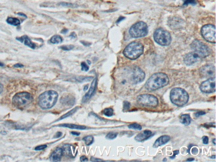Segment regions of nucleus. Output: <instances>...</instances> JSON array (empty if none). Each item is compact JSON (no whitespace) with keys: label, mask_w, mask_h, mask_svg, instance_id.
Returning <instances> with one entry per match:
<instances>
[{"label":"nucleus","mask_w":216,"mask_h":162,"mask_svg":"<svg viewBox=\"0 0 216 162\" xmlns=\"http://www.w3.org/2000/svg\"><path fill=\"white\" fill-rule=\"evenodd\" d=\"M32 96L27 92L19 93L14 95L12 99V104L19 109H24L32 102Z\"/></svg>","instance_id":"5"},{"label":"nucleus","mask_w":216,"mask_h":162,"mask_svg":"<svg viewBox=\"0 0 216 162\" xmlns=\"http://www.w3.org/2000/svg\"><path fill=\"white\" fill-rule=\"evenodd\" d=\"M82 140L85 142L86 145L90 146L93 144L94 141V138L92 136H87L83 138Z\"/></svg>","instance_id":"26"},{"label":"nucleus","mask_w":216,"mask_h":162,"mask_svg":"<svg viewBox=\"0 0 216 162\" xmlns=\"http://www.w3.org/2000/svg\"><path fill=\"white\" fill-rule=\"evenodd\" d=\"M3 90V86L2 84L0 83V93L2 92Z\"/></svg>","instance_id":"50"},{"label":"nucleus","mask_w":216,"mask_h":162,"mask_svg":"<svg viewBox=\"0 0 216 162\" xmlns=\"http://www.w3.org/2000/svg\"><path fill=\"white\" fill-rule=\"evenodd\" d=\"M17 14L19 15V16H23V17H25V18L27 17L25 14H23V13H17Z\"/></svg>","instance_id":"49"},{"label":"nucleus","mask_w":216,"mask_h":162,"mask_svg":"<svg viewBox=\"0 0 216 162\" xmlns=\"http://www.w3.org/2000/svg\"><path fill=\"white\" fill-rule=\"evenodd\" d=\"M124 19L125 17H123V16H120L119 18H118V19L117 20L116 23L117 24L120 23V22L121 21H122V20H123Z\"/></svg>","instance_id":"46"},{"label":"nucleus","mask_w":216,"mask_h":162,"mask_svg":"<svg viewBox=\"0 0 216 162\" xmlns=\"http://www.w3.org/2000/svg\"><path fill=\"white\" fill-rule=\"evenodd\" d=\"M68 31H69V30H68L67 29L64 28V29H63L61 31V33L64 34H67V33L68 32Z\"/></svg>","instance_id":"48"},{"label":"nucleus","mask_w":216,"mask_h":162,"mask_svg":"<svg viewBox=\"0 0 216 162\" xmlns=\"http://www.w3.org/2000/svg\"><path fill=\"white\" fill-rule=\"evenodd\" d=\"M145 77V73L140 68L136 67L133 69L131 79L134 84H137L142 82L144 80Z\"/></svg>","instance_id":"13"},{"label":"nucleus","mask_w":216,"mask_h":162,"mask_svg":"<svg viewBox=\"0 0 216 162\" xmlns=\"http://www.w3.org/2000/svg\"><path fill=\"white\" fill-rule=\"evenodd\" d=\"M170 140V137L167 135L161 136L157 139L153 145L154 148H156L159 146H162L166 144Z\"/></svg>","instance_id":"20"},{"label":"nucleus","mask_w":216,"mask_h":162,"mask_svg":"<svg viewBox=\"0 0 216 162\" xmlns=\"http://www.w3.org/2000/svg\"><path fill=\"white\" fill-rule=\"evenodd\" d=\"M62 150L63 154L69 158H75L77 153L76 148L71 144H65L63 146Z\"/></svg>","instance_id":"15"},{"label":"nucleus","mask_w":216,"mask_h":162,"mask_svg":"<svg viewBox=\"0 0 216 162\" xmlns=\"http://www.w3.org/2000/svg\"><path fill=\"white\" fill-rule=\"evenodd\" d=\"M152 132L149 130H145L143 131L138 134L135 137V139L136 141L138 142H142L149 139L151 137Z\"/></svg>","instance_id":"18"},{"label":"nucleus","mask_w":216,"mask_h":162,"mask_svg":"<svg viewBox=\"0 0 216 162\" xmlns=\"http://www.w3.org/2000/svg\"><path fill=\"white\" fill-rule=\"evenodd\" d=\"M69 37H71V39H75L77 38V35L75 32H72L71 33V34L69 35Z\"/></svg>","instance_id":"42"},{"label":"nucleus","mask_w":216,"mask_h":162,"mask_svg":"<svg viewBox=\"0 0 216 162\" xmlns=\"http://www.w3.org/2000/svg\"><path fill=\"white\" fill-rule=\"evenodd\" d=\"M88 89V85H86L84 87L83 90L84 91H85L87 90Z\"/></svg>","instance_id":"51"},{"label":"nucleus","mask_w":216,"mask_h":162,"mask_svg":"<svg viewBox=\"0 0 216 162\" xmlns=\"http://www.w3.org/2000/svg\"><path fill=\"white\" fill-rule=\"evenodd\" d=\"M148 27L143 22H137L131 26L129 33L133 38H140L145 37L148 34Z\"/></svg>","instance_id":"8"},{"label":"nucleus","mask_w":216,"mask_h":162,"mask_svg":"<svg viewBox=\"0 0 216 162\" xmlns=\"http://www.w3.org/2000/svg\"><path fill=\"white\" fill-rule=\"evenodd\" d=\"M74 46L73 45H63L60 46V48L64 51H69L74 49Z\"/></svg>","instance_id":"30"},{"label":"nucleus","mask_w":216,"mask_h":162,"mask_svg":"<svg viewBox=\"0 0 216 162\" xmlns=\"http://www.w3.org/2000/svg\"><path fill=\"white\" fill-rule=\"evenodd\" d=\"M81 70H82V71L87 72L89 69V67L84 62H83L81 63Z\"/></svg>","instance_id":"33"},{"label":"nucleus","mask_w":216,"mask_h":162,"mask_svg":"<svg viewBox=\"0 0 216 162\" xmlns=\"http://www.w3.org/2000/svg\"><path fill=\"white\" fill-rule=\"evenodd\" d=\"M154 38L158 44L162 46H168L171 41L170 33L162 28H159L155 31Z\"/></svg>","instance_id":"6"},{"label":"nucleus","mask_w":216,"mask_h":162,"mask_svg":"<svg viewBox=\"0 0 216 162\" xmlns=\"http://www.w3.org/2000/svg\"><path fill=\"white\" fill-rule=\"evenodd\" d=\"M169 78L165 73H155L148 79L145 84V88L149 91H152L166 86L169 83Z\"/></svg>","instance_id":"1"},{"label":"nucleus","mask_w":216,"mask_h":162,"mask_svg":"<svg viewBox=\"0 0 216 162\" xmlns=\"http://www.w3.org/2000/svg\"><path fill=\"white\" fill-rule=\"evenodd\" d=\"M63 39L59 35H55L53 36L50 40L51 43L53 44H59L63 42Z\"/></svg>","instance_id":"25"},{"label":"nucleus","mask_w":216,"mask_h":162,"mask_svg":"<svg viewBox=\"0 0 216 162\" xmlns=\"http://www.w3.org/2000/svg\"><path fill=\"white\" fill-rule=\"evenodd\" d=\"M87 63L88 64V65H90L91 64V62L89 60H87Z\"/></svg>","instance_id":"56"},{"label":"nucleus","mask_w":216,"mask_h":162,"mask_svg":"<svg viewBox=\"0 0 216 162\" xmlns=\"http://www.w3.org/2000/svg\"><path fill=\"white\" fill-rule=\"evenodd\" d=\"M210 158H211L215 159V155H214L212 156Z\"/></svg>","instance_id":"58"},{"label":"nucleus","mask_w":216,"mask_h":162,"mask_svg":"<svg viewBox=\"0 0 216 162\" xmlns=\"http://www.w3.org/2000/svg\"><path fill=\"white\" fill-rule=\"evenodd\" d=\"M130 107H131V104L129 102H127V101L124 102L123 107V111H128L130 109Z\"/></svg>","instance_id":"32"},{"label":"nucleus","mask_w":216,"mask_h":162,"mask_svg":"<svg viewBox=\"0 0 216 162\" xmlns=\"http://www.w3.org/2000/svg\"><path fill=\"white\" fill-rule=\"evenodd\" d=\"M203 142L205 144H207L209 143V138L206 136H203L202 137Z\"/></svg>","instance_id":"37"},{"label":"nucleus","mask_w":216,"mask_h":162,"mask_svg":"<svg viewBox=\"0 0 216 162\" xmlns=\"http://www.w3.org/2000/svg\"><path fill=\"white\" fill-rule=\"evenodd\" d=\"M206 114V112L203 111H198L195 113V117H198L199 116H202Z\"/></svg>","instance_id":"36"},{"label":"nucleus","mask_w":216,"mask_h":162,"mask_svg":"<svg viewBox=\"0 0 216 162\" xmlns=\"http://www.w3.org/2000/svg\"><path fill=\"white\" fill-rule=\"evenodd\" d=\"M114 110L112 108H106L103 110V113L105 116L110 117L113 115Z\"/></svg>","instance_id":"27"},{"label":"nucleus","mask_w":216,"mask_h":162,"mask_svg":"<svg viewBox=\"0 0 216 162\" xmlns=\"http://www.w3.org/2000/svg\"><path fill=\"white\" fill-rule=\"evenodd\" d=\"M71 134L74 136H79L80 135V133L79 132L72 131L71 132Z\"/></svg>","instance_id":"47"},{"label":"nucleus","mask_w":216,"mask_h":162,"mask_svg":"<svg viewBox=\"0 0 216 162\" xmlns=\"http://www.w3.org/2000/svg\"><path fill=\"white\" fill-rule=\"evenodd\" d=\"M1 134L4 135L7 134V133L5 131H1Z\"/></svg>","instance_id":"54"},{"label":"nucleus","mask_w":216,"mask_h":162,"mask_svg":"<svg viewBox=\"0 0 216 162\" xmlns=\"http://www.w3.org/2000/svg\"><path fill=\"white\" fill-rule=\"evenodd\" d=\"M194 160V159L193 158H190L188 159L187 161H193Z\"/></svg>","instance_id":"53"},{"label":"nucleus","mask_w":216,"mask_h":162,"mask_svg":"<svg viewBox=\"0 0 216 162\" xmlns=\"http://www.w3.org/2000/svg\"><path fill=\"white\" fill-rule=\"evenodd\" d=\"M163 161H167V159H166V158H165Z\"/></svg>","instance_id":"59"},{"label":"nucleus","mask_w":216,"mask_h":162,"mask_svg":"<svg viewBox=\"0 0 216 162\" xmlns=\"http://www.w3.org/2000/svg\"><path fill=\"white\" fill-rule=\"evenodd\" d=\"M199 73L201 77L210 78L215 77V67L212 65H206L200 68Z\"/></svg>","instance_id":"12"},{"label":"nucleus","mask_w":216,"mask_h":162,"mask_svg":"<svg viewBox=\"0 0 216 162\" xmlns=\"http://www.w3.org/2000/svg\"><path fill=\"white\" fill-rule=\"evenodd\" d=\"M200 90L206 93H211L216 91L215 77L209 78L200 84Z\"/></svg>","instance_id":"11"},{"label":"nucleus","mask_w":216,"mask_h":162,"mask_svg":"<svg viewBox=\"0 0 216 162\" xmlns=\"http://www.w3.org/2000/svg\"><path fill=\"white\" fill-rule=\"evenodd\" d=\"M137 103L144 107H155L158 105V100L154 95L144 94L138 96L136 99Z\"/></svg>","instance_id":"7"},{"label":"nucleus","mask_w":216,"mask_h":162,"mask_svg":"<svg viewBox=\"0 0 216 162\" xmlns=\"http://www.w3.org/2000/svg\"><path fill=\"white\" fill-rule=\"evenodd\" d=\"M128 128L130 129L140 130H140H142V127H141V126L139 124H138L136 123L131 124L128 126Z\"/></svg>","instance_id":"29"},{"label":"nucleus","mask_w":216,"mask_h":162,"mask_svg":"<svg viewBox=\"0 0 216 162\" xmlns=\"http://www.w3.org/2000/svg\"><path fill=\"white\" fill-rule=\"evenodd\" d=\"M203 37L208 42L211 43L216 42V28L215 25L211 24L203 26L201 30Z\"/></svg>","instance_id":"9"},{"label":"nucleus","mask_w":216,"mask_h":162,"mask_svg":"<svg viewBox=\"0 0 216 162\" xmlns=\"http://www.w3.org/2000/svg\"><path fill=\"white\" fill-rule=\"evenodd\" d=\"M79 107H75L74 109H72L71 111H69L67 112L66 114H64V115L61 116V117L59 119H58L56 121H58L62 120V119H64L67 118V117H69V116H71V115L74 114L76 111L78 110V109H79Z\"/></svg>","instance_id":"24"},{"label":"nucleus","mask_w":216,"mask_h":162,"mask_svg":"<svg viewBox=\"0 0 216 162\" xmlns=\"http://www.w3.org/2000/svg\"><path fill=\"white\" fill-rule=\"evenodd\" d=\"M144 46L141 43L138 42H132L125 48L124 55L131 60H135L138 58L143 53Z\"/></svg>","instance_id":"4"},{"label":"nucleus","mask_w":216,"mask_h":162,"mask_svg":"<svg viewBox=\"0 0 216 162\" xmlns=\"http://www.w3.org/2000/svg\"><path fill=\"white\" fill-rule=\"evenodd\" d=\"M201 57L197 52H192L187 54L184 57V61L187 66H191L198 61Z\"/></svg>","instance_id":"14"},{"label":"nucleus","mask_w":216,"mask_h":162,"mask_svg":"<svg viewBox=\"0 0 216 162\" xmlns=\"http://www.w3.org/2000/svg\"><path fill=\"white\" fill-rule=\"evenodd\" d=\"M80 160L81 162H87L88 161L87 158L85 155L81 156L80 158Z\"/></svg>","instance_id":"38"},{"label":"nucleus","mask_w":216,"mask_h":162,"mask_svg":"<svg viewBox=\"0 0 216 162\" xmlns=\"http://www.w3.org/2000/svg\"><path fill=\"white\" fill-rule=\"evenodd\" d=\"M189 95L186 91L180 87H175L170 92V99L172 103L178 107H182L188 103Z\"/></svg>","instance_id":"3"},{"label":"nucleus","mask_w":216,"mask_h":162,"mask_svg":"<svg viewBox=\"0 0 216 162\" xmlns=\"http://www.w3.org/2000/svg\"><path fill=\"white\" fill-rule=\"evenodd\" d=\"M91 161L93 162H97V161H103V160L100 159L96 158L94 157H92L91 158Z\"/></svg>","instance_id":"44"},{"label":"nucleus","mask_w":216,"mask_h":162,"mask_svg":"<svg viewBox=\"0 0 216 162\" xmlns=\"http://www.w3.org/2000/svg\"><path fill=\"white\" fill-rule=\"evenodd\" d=\"M196 2L195 0H185L184 5L196 4Z\"/></svg>","instance_id":"34"},{"label":"nucleus","mask_w":216,"mask_h":162,"mask_svg":"<svg viewBox=\"0 0 216 162\" xmlns=\"http://www.w3.org/2000/svg\"><path fill=\"white\" fill-rule=\"evenodd\" d=\"M191 47L201 58L206 57L209 54L210 50L208 47L198 40L193 41L191 44Z\"/></svg>","instance_id":"10"},{"label":"nucleus","mask_w":216,"mask_h":162,"mask_svg":"<svg viewBox=\"0 0 216 162\" xmlns=\"http://www.w3.org/2000/svg\"><path fill=\"white\" fill-rule=\"evenodd\" d=\"M179 153V150H175L173 151V155L172 156L170 157V158L173 159L175 158L176 156L178 155Z\"/></svg>","instance_id":"40"},{"label":"nucleus","mask_w":216,"mask_h":162,"mask_svg":"<svg viewBox=\"0 0 216 162\" xmlns=\"http://www.w3.org/2000/svg\"><path fill=\"white\" fill-rule=\"evenodd\" d=\"M58 126L62 127L68 128L70 129H75L77 130H85L86 129V127L84 125H77L73 124L65 123L63 124L59 125Z\"/></svg>","instance_id":"21"},{"label":"nucleus","mask_w":216,"mask_h":162,"mask_svg":"<svg viewBox=\"0 0 216 162\" xmlns=\"http://www.w3.org/2000/svg\"><path fill=\"white\" fill-rule=\"evenodd\" d=\"M180 122L184 125L188 126L191 124V119L188 114H183L180 117Z\"/></svg>","instance_id":"22"},{"label":"nucleus","mask_w":216,"mask_h":162,"mask_svg":"<svg viewBox=\"0 0 216 162\" xmlns=\"http://www.w3.org/2000/svg\"><path fill=\"white\" fill-rule=\"evenodd\" d=\"M63 155L62 149L57 147L51 155L49 159L51 161L59 162L62 157Z\"/></svg>","instance_id":"17"},{"label":"nucleus","mask_w":216,"mask_h":162,"mask_svg":"<svg viewBox=\"0 0 216 162\" xmlns=\"http://www.w3.org/2000/svg\"><path fill=\"white\" fill-rule=\"evenodd\" d=\"M192 153L194 155H196L198 154V149L196 148H193L192 150Z\"/></svg>","instance_id":"43"},{"label":"nucleus","mask_w":216,"mask_h":162,"mask_svg":"<svg viewBox=\"0 0 216 162\" xmlns=\"http://www.w3.org/2000/svg\"><path fill=\"white\" fill-rule=\"evenodd\" d=\"M81 43L86 46H89L91 45V43L84 41H81Z\"/></svg>","instance_id":"39"},{"label":"nucleus","mask_w":216,"mask_h":162,"mask_svg":"<svg viewBox=\"0 0 216 162\" xmlns=\"http://www.w3.org/2000/svg\"><path fill=\"white\" fill-rule=\"evenodd\" d=\"M58 95L54 90L46 91L40 95L38 99V104L42 109H51L55 105Z\"/></svg>","instance_id":"2"},{"label":"nucleus","mask_w":216,"mask_h":162,"mask_svg":"<svg viewBox=\"0 0 216 162\" xmlns=\"http://www.w3.org/2000/svg\"><path fill=\"white\" fill-rule=\"evenodd\" d=\"M61 5L63 7H70V8H76L78 7V5L71 3H61Z\"/></svg>","instance_id":"31"},{"label":"nucleus","mask_w":216,"mask_h":162,"mask_svg":"<svg viewBox=\"0 0 216 162\" xmlns=\"http://www.w3.org/2000/svg\"><path fill=\"white\" fill-rule=\"evenodd\" d=\"M46 147H47V145H40V146H37V147L35 148V150L37 151L42 150H43V149H45Z\"/></svg>","instance_id":"35"},{"label":"nucleus","mask_w":216,"mask_h":162,"mask_svg":"<svg viewBox=\"0 0 216 162\" xmlns=\"http://www.w3.org/2000/svg\"><path fill=\"white\" fill-rule=\"evenodd\" d=\"M7 22L11 25L16 26L20 25V22L19 19L13 17H8L7 19Z\"/></svg>","instance_id":"23"},{"label":"nucleus","mask_w":216,"mask_h":162,"mask_svg":"<svg viewBox=\"0 0 216 162\" xmlns=\"http://www.w3.org/2000/svg\"><path fill=\"white\" fill-rule=\"evenodd\" d=\"M97 83V79L96 78L94 79L92 81L89 90L87 92L85 95L82 98V102L83 103H86L90 99L91 97L93 96L95 91H96V88Z\"/></svg>","instance_id":"16"},{"label":"nucleus","mask_w":216,"mask_h":162,"mask_svg":"<svg viewBox=\"0 0 216 162\" xmlns=\"http://www.w3.org/2000/svg\"><path fill=\"white\" fill-rule=\"evenodd\" d=\"M193 146V145H192V144H191V145H189V146H188V153H190V149H191V148Z\"/></svg>","instance_id":"52"},{"label":"nucleus","mask_w":216,"mask_h":162,"mask_svg":"<svg viewBox=\"0 0 216 162\" xmlns=\"http://www.w3.org/2000/svg\"><path fill=\"white\" fill-rule=\"evenodd\" d=\"M117 135L118 133L116 132H109L106 135V139H109V140H112V139H115L117 137Z\"/></svg>","instance_id":"28"},{"label":"nucleus","mask_w":216,"mask_h":162,"mask_svg":"<svg viewBox=\"0 0 216 162\" xmlns=\"http://www.w3.org/2000/svg\"><path fill=\"white\" fill-rule=\"evenodd\" d=\"M4 64L3 63H2L1 62H0V66L1 67H2L4 66Z\"/></svg>","instance_id":"57"},{"label":"nucleus","mask_w":216,"mask_h":162,"mask_svg":"<svg viewBox=\"0 0 216 162\" xmlns=\"http://www.w3.org/2000/svg\"><path fill=\"white\" fill-rule=\"evenodd\" d=\"M24 66V65L20 63H16L14 66V67L15 68H21L23 67Z\"/></svg>","instance_id":"45"},{"label":"nucleus","mask_w":216,"mask_h":162,"mask_svg":"<svg viewBox=\"0 0 216 162\" xmlns=\"http://www.w3.org/2000/svg\"><path fill=\"white\" fill-rule=\"evenodd\" d=\"M216 139H214L213 140V143H214V144H215V145H216Z\"/></svg>","instance_id":"55"},{"label":"nucleus","mask_w":216,"mask_h":162,"mask_svg":"<svg viewBox=\"0 0 216 162\" xmlns=\"http://www.w3.org/2000/svg\"><path fill=\"white\" fill-rule=\"evenodd\" d=\"M16 40L21 42V43H23L25 45L31 47L32 49H35L37 47L36 44L33 43L31 40H30V38L26 35H24L20 37H17L16 38Z\"/></svg>","instance_id":"19"},{"label":"nucleus","mask_w":216,"mask_h":162,"mask_svg":"<svg viewBox=\"0 0 216 162\" xmlns=\"http://www.w3.org/2000/svg\"><path fill=\"white\" fill-rule=\"evenodd\" d=\"M63 133L61 132H58L55 135L54 138H60L62 136Z\"/></svg>","instance_id":"41"}]
</instances>
